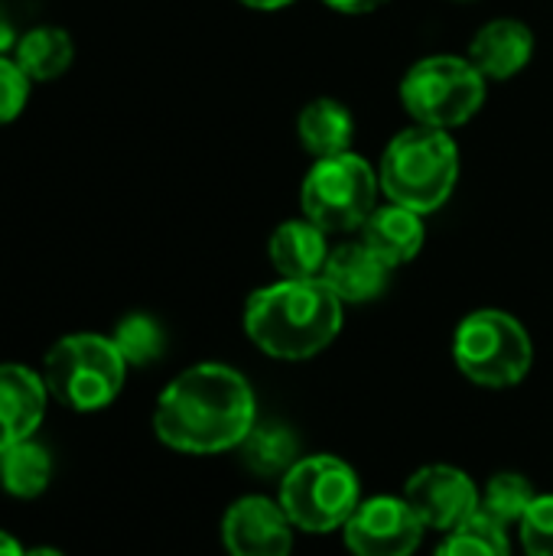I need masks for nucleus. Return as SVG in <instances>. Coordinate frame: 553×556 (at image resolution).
Here are the masks:
<instances>
[{"instance_id": "obj_8", "label": "nucleus", "mask_w": 553, "mask_h": 556, "mask_svg": "<svg viewBox=\"0 0 553 556\" xmlns=\"http://www.w3.org/2000/svg\"><path fill=\"white\" fill-rule=\"evenodd\" d=\"M381 179L372 163L352 150L339 156H323L303 179V215L329 231H359L378 208Z\"/></svg>"}, {"instance_id": "obj_18", "label": "nucleus", "mask_w": 553, "mask_h": 556, "mask_svg": "<svg viewBox=\"0 0 553 556\" xmlns=\"http://www.w3.org/2000/svg\"><path fill=\"white\" fill-rule=\"evenodd\" d=\"M49 482H52V456L42 443H36V437L7 446L0 453V489L10 498L33 502L49 489Z\"/></svg>"}, {"instance_id": "obj_24", "label": "nucleus", "mask_w": 553, "mask_h": 556, "mask_svg": "<svg viewBox=\"0 0 553 556\" xmlns=\"http://www.w3.org/2000/svg\"><path fill=\"white\" fill-rule=\"evenodd\" d=\"M518 538L528 556H553V495H538L518 521Z\"/></svg>"}, {"instance_id": "obj_16", "label": "nucleus", "mask_w": 553, "mask_h": 556, "mask_svg": "<svg viewBox=\"0 0 553 556\" xmlns=\"http://www.w3.org/2000/svg\"><path fill=\"white\" fill-rule=\"evenodd\" d=\"M424 215L414 208H404L398 202H388L372 212V218L362 225V241L388 264L401 267L414 261L424 248Z\"/></svg>"}, {"instance_id": "obj_2", "label": "nucleus", "mask_w": 553, "mask_h": 556, "mask_svg": "<svg viewBox=\"0 0 553 556\" xmlns=\"http://www.w3.org/2000/svg\"><path fill=\"white\" fill-rule=\"evenodd\" d=\"M248 339L271 358L303 362L319 355L342 332V300L313 280H280L251 293L244 306Z\"/></svg>"}, {"instance_id": "obj_28", "label": "nucleus", "mask_w": 553, "mask_h": 556, "mask_svg": "<svg viewBox=\"0 0 553 556\" xmlns=\"http://www.w3.org/2000/svg\"><path fill=\"white\" fill-rule=\"evenodd\" d=\"M238 3H244L251 10H280V7H290L297 0H238Z\"/></svg>"}, {"instance_id": "obj_17", "label": "nucleus", "mask_w": 553, "mask_h": 556, "mask_svg": "<svg viewBox=\"0 0 553 556\" xmlns=\"http://www.w3.org/2000/svg\"><path fill=\"white\" fill-rule=\"evenodd\" d=\"M297 134L306 153H313L316 160L323 156H339L345 150H352V137H355V121L349 114V108L336 98H316L300 111L297 121Z\"/></svg>"}, {"instance_id": "obj_11", "label": "nucleus", "mask_w": 553, "mask_h": 556, "mask_svg": "<svg viewBox=\"0 0 553 556\" xmlns=\"http://www.w3.org/2000/svg\"><path fill=\"white\" fill-rule=\"evenodd\" d=\"M280 502L248 495L225 511L222 541L228 556H290L293 534Z\"/></svg>"}, {"instance_id": "obj_20", "label": "nucleus", "mask_w": 553, "mask_h": 556, "mask_svg": "<svg viewBox=\"0 0 553 556\" xmlns=\"http://www.w3.org/2000/svg\"><path fill=\"white\" fill-rule=\"evenodd\" d=\"M241 453H244V466L254 476H280V472L287 476L290 466L297 463L300 443L287 427L267 424L248 433V440L241 443Z\"/></svg>"}, {"instance_id": "obj_21", "label": "nucleus", "mask_w": 553, "mask_h": 556, "mask_svg": "<svg viewBox=\"0 0 553 556\" xmlns=\"http://www.w3.org/2000/svg\"><path fill=\"white\" fill-rule=\"evenodd\" d=\"M535 498L538 495H535V489H531V482L525 476L502 472L479 495V511L476 515H482L486 521H492V525L508 531V525H518L525 518V511L531 508Z\"/></svg>"}, {"instance_id": "obj_13", "label": "nucleus", "mask_w": 553, "mask_h": 556, "mask_svg": "<svg viewBox=\"0 0 553 556\" xmlns=\"http://www.w3.org/2000/svg\"><path fill=\"white\" fill-rule=\"evenodd\" d=\"M535 55V33L528 23L502 16L486 23L469 42V62L486 75V81L515 78Z\"/></svg>"}, {"instance_id": "obj_25", "label": "nucleus", "mask_w": 553, "mask_h": 556, "mask_svg": "<svg viewBox=\"0 0 553 556\" xmlns=\"http://www.w3.org/2000/svg\"><path fill=\"white\" fill-rule=\"evenodd\" d=\"M29 98V78L26 72L0 55V124H10Z\"/></svg>"}, {"instance_id": "obj_1", "label": "nucleus", "mask_w": 553, "mask_h": 556, "mask_svg": "<svg viewBox=\"0 0 553 556\" xmlns=\"http://www.w3.org/2000/svg\"><path fill=\"white\" fill-rule=\"evenodd\" d=\"M257 427V401L244 375L228 365H192L176 375L153 410L160 443L189 456L235 450Z\"/></svg>"}, {"instance_id": "obj_14", "label": "nucleus", "mask_w": 553, "mask_h": 556, "mask_svg": "<svg viewBox=\"0 0 553 556\" xmlns=\"http://www.w3.org/2000/svg\"><path fill=\"white\" fill-rule=\"evenodd\" d=\"M388 274H391V267L365 241H352V244L332 248L329 251V261L323 267L326 287L342 303H368V300H378L385 293V287H388Z\"/></svg>"}, {"instance_id": "obj_10", "label": "nucleus", "mask_w": 553, "mask_h": 556, "mask_svg": "<svg viewBox=\"0 0 553 556\" xmlns=\"http://www.w3.org/2000/svg\"><path fill=\"white\" fill-rule=\"evenodd\" d=\"M404 498L417 511L424 528L433 531H453L479 511L476 482L453 466H427L414 472Z\"/></svg>"}, {"instance_id": "obj_3", "label": "nucleus", "mask_w": 553, "mask_h": 556, "mask_svg": "<svg viewBox=\"0 0 553 556\" xmlns=\"http://www.w3.org/2000/svg\"><path fill=\"white\" fill-rule=\"evenodd\" d=\"M381 192L420 215L443 208L460 179V150L447 130L407 127L401 130L381 156Z\"/></svg>"}, {"instance_id": "obj_12", "label": "nucleus", "mask_w": 553, "mask_h": 556, "mask_svg": "<svg viewBox=\"0 0 553 556\" xmlns=\"http://www.w3.org/2000/svg\"><path fill=\"white\" fill-rule=\"evenodd\" d=\"M49 388L26 365H0V453L33 440L46 420Z\"/></svg>"}, {"instance_id": "obj_5", "label": "nucleus", "mask_w": 553, "mask_h": 556, "mask_svg": "<svg viewBox=\"0 0 553 556\" xmlns=\"http://www.w3.org/2000/svg\"><path fill=\"white\" fill-rule=\"evenodd\" d=\"M407 114L437 130L463 127L486 104V75L460 55H427L401 78Z\"/></svg>"}, {"instance_id": "obj_15", "label": "nucleus", "mask_w": 553, "mask_h": 556, "mask_svg": "<svg viewBox=\"0 0 553 556\" xmlns=\"http://www.w3.org/2000/svg\"><path fill=\"white\" fill-rule=\"evenodd\" d=\"M267 254L274 270L284 280H313L323 277V267L329 261V244H326V231L303 218L284 222L274 228L271 241H267Z\"/></svg>"}, {"instance_id": "obj_9", "label": "nucleus", "mask_w": 553, "mask_h": 556, "mask_svg": "<svg viewBox=\"0 0 553 556\" xmlns=\"http://www.w3.org/2000/svg\"><path fill=\"white\" fill-rule=\"evenodd\" d=\"M420 541L424 521L407 498H368L345 521V547L355 556H411Z\"/></svg>"}, {"instance_id": "obj_29", "label": "nucleus", "mask_w": 553, "mask_h": 556, "mask_svg": "<svg viewBox=\"0 0 553 556\" xmlns=\"http://www.w3.org/2000/svg\"><path fill=\"white\" fill-rule=\"evenodd\" d=\"M26 556H65L62 551H55V547H33V551H26Z\"/></svg>"}, {"instance_id": "obj_23", "label": "nucleus", "mask_w": 553, "mask_h": 556, "mask_svg": "<svg viewBox=\"0 0 553 556\" xmlns=\"http://www.w3.org/2000/svg\"><path fill=\"white\" fill-rule=\"evenodd\" d=\"M437 556H512L505 528L486 521L482 515H473L460 528L447 531Z\"/></svg>"}, {"instance_id": "obj_7", "label": "nucleus", "mask_w": 553, "mask_h": 556, "mask_svg": "<svg viewBox=\"0 0 553 556\" xmlns=\"http://www.w3.org/2000/svg\"><path fill=\"white\" fill-rule=\"evenodd\" d=\"M359 476L336 456H306L290 466L280 482V508L290 525L310 534H329L362 505Z\"/></svg>"}, {"instance_id": "obj_4", "label": "nucleus", "mask_w": 553, "mask_h": 556, "mask_svg": "<svg viewBox=\"0 0 553 556\" xmlns=\"http://www.w3.org/2000/svg\"><path fill=\"white\" fill-rule=\"evenodd\" d=\"M127 378V362L114 339L95 332H75L59 339L42 362V381L49 397L68 410L95 414L117 401Z\"/></svg>"}, {"instance_id": "obj_6", "label": "nucleus", "mask_w": 553, "mask_h": 556, "mask_svg": "<svg viewBox=\"0 0 553 556\" xmlns=\"http://www.w3.org/2000/svg\"><path fill=\"white\" fill-rule=\"evenodd\" d=\"M460 371L482 388H512L525 381L535 362L528 329L502 309L469 313L453 339Z\"/></svg>"}, {"instance_id": "obj_26", "label": "nucleus", "mask_w": 553, "mask_h": 556, "mask_svg": "<svg viewBox=\"0 0 553 556\" xmlns=\"http://www.w3.org/2000/svg\"><path fill=\"white\" fill-rule=\"evenodd\" d=\"M326 7H332V10H339V13H352V16H359V13H372V10H378V7H385L388 0H323Z\"/></svg>"}, {"instance_id": "obj_27", "label": "nucleus", "mask_w": 553, "mask_h": 556, "mask_svg": "<svg viewBox=\"0 0 553 556\" xmlns=\"http://www.w3.org/2000/svg\"><path fill=\"white\" fill-rule=\"evenodd\" d=\"M0 556H26V547H20L13 534L0 531Z\"/></svg>"}, {"instance_id": "obj_19", "label": "nucleus", "mask_w": 553, "mask_h": 556, "mask_svg": "<svg viewBox=\"0 0 553 556\" xmlns=\"http://www.w3.org/2000/svg\"><path fill=\"white\" fill-rule=\"evenodd\" d=\"M16 65L26 78L49 81L72 65V39L59 26H36L16 42Z\"/></svg>"}, {"instance_id": "obj_22", "label": "nucleus", "mask_w": 553, "mask_h": 556, "mask_svg": "<svg viewBox=\"0 0 553 556\" xmlns=\"http://www.w3.org/2000/svg\"><path fill=\"white\" fill-rule=\"evenodd\" d=\"M111 339H114L117 352L124 355L127 368H130V365H134V368L153 365V362L163 355V349H166L163 326H160L153 316H147V313H130V316H124V319L117 323V329H114Z\"/></svg>"}]
</instances>
